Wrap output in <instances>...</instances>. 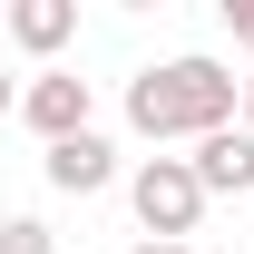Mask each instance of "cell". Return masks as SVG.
Instances as JSON below:
<instances>
[{
    "label": "cell",
    "instance_id": "cell-1",
    "mask_svg": "<svg viewBox=\"0 0 254 254\" xmlns=\"http://www.w3.org/2000/svg\"><path fill=\"white\" fill-rule=\"evenodd\" d=\"M235 118H245V78L225 59H205V49H176V59L127 78V127L147 147H195V137H215Z\"/></svg>",
    "mask_w": 254,
    "mask_h": 254
},
{
    "label": "cell",
    "instance_id": "cell-2",
    "mask_svg": "<svg viewBox=\"0 0 254 254\" xmlns=\"http://www.w3.org/2000/svg\"><path fill=\"white\" fill-rule=\"evenodd\" d=\"M127 205H137V225H147L157 245H186L195 215H205V186H195L186 157H137L127 166Z\"/></svg>",
    "mask_w": 254,
    "mask_h": 254
},
{
    "label": "cell",
    "instance_id": "cell-3",
    "mask_svg": "<svg viewBox=\"0 0 254 254\" xmlns=\"http://www.w3.org/2000/svg\"><path fill=\"white\" fill-rule=\"evenodd\" d=\"M88 108H98V88L78 78V68H30V88H20V118L39 127V147L88 137Z\"/></svg>",
    "mask_w": 254,
    "mask_h": 254
},
{
    "label": "cell",
    "instance_id": "cell-4",
    "mask_svg": "<svg viewBox=\"0 0 254 254\" xmlns=\"http://www.w3.org/2000/svg\"><path fill=\"white\" fill-rule=\"evenodd\" d=\"M39 176H49V186L59 195H108L118 186V147H108V137H59V147H49V157H39Z\"/></svg>",
    "mask_w": 254,
    "mask_h": 254
},
{
    "label": "cell",
    "instance_id": "cell-5",
    "mask_svg": "<svg viewBox=\"0 0 254 254\" xmlns=\"http://www.w3.org/2000/svg\"><path fill=\"white\" fill-rule=\"evenodd\" d=\"M186 166H195V186H205V205H215V195H254V137H245V127L195 137V147H186Z\"/></svg>",
    "mask_w": 254,
    "mask_h": 254
},
{
    "label": "cell",
    "instance_id": "cell-6",
    "mask_svg": "<svg viewBox=\"0 0 254 254\" xmlns=\"http://www.w3.org/2000/svg\"><path fill=\"white\" fill-rule=\"evenodd\" d=\"M68 39H78V0H10V49H30L39 68H59Z\"/></svg>",
    "mask_w": 254,
    "mask_h": 254
},
{
    "label": "cell",
    "instance_id": "cell-7",
    "mask_svg": "<svg viewBox=\"0 0 254 254\" xmlns=\"http://www.w3.org/2000/svg\"><path fill=\"white\" fill-rule=\"evenodd\" d=\"M0 254H59L39 215H0Z\"/></svg>",
    "mask_w": 254,
    "mask_h": 254
},
{
    "label": "cell",
    "instance_id": "cell-8",
    "mask_svg": "<svg viewBox=\"0 0 254 254\" xmlns=\"http://www.w3.org/2000/svg\"><path fill=\"white\" fill-rule=\"evenodd\" d=\"M225 30H235V49H254V0H225Z\"/></svg>",
    "mask_w": 254,
    "mask_h": 254
},
{
    "label": "cell",
    "instance_id": "cell-9",
    "mask_svg": "<svg viewBox=\"0 0 254 254\" xmlns=\"http://www.w3.org/2000/svg\"><path fill=\"white\" fill-rule=\"evenodd\" d=\"M0 118H20V78H10V68H0Z\"/></svg>",
    "mask_w": 254,
    "mask_h": 254
},
{
    "label": "cell",
    "instance_id": "cell-10",
    "mask_svg": "<svg viewBox=\"0 0 254 254\" xmlns=\"http://www.w3.org/2000/svg\"><path fill=\"white\" fill-rule=\"evenodd\" d=\"M127 254H195V245H157V235H137V245H127Z\"/></svg>",
    "mask_w": 254,
    "mask_h": 254
},
{
    "label": "cell",
    "instance_id": "cell-11",
    "mask_svg": "<svg viewBox=\"0 0 254 254\" xmlns=\"http://www.w3.org/2000/svg\"><path fill=\"white\" fill-rule=\"evenodd\" d=\"M235 127H245V137H254V78H245V118H235Z\"/></svg>",
    "mask_w": 254,
    "mask_h": 254
},
{
    "label": "cell",
    "instance_id": "cell-12",
    "mask_svg": "<svg viewBox=\"0 0 254 254\" xmlns=\"http://www.w3.org/2000/svg\"><path fill=\"white\" fill-rule=\"evenodd\" d=\"M0 39H10V0H0Z\"/></svg>",
    "mask_w": 254,
    "mask_h": 254
}]
</instances>
